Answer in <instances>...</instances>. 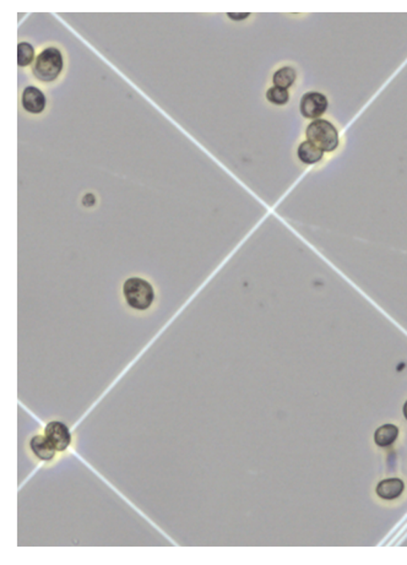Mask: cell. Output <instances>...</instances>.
I'll use <instances>...</instances> for the list:
<instances>
[{"label":"cell","mask_w":407,"mask_h":565,"mask_svg":"<svg viewBox=\"0 0 407 565\" xmlns=\"http://www.w3.org/2000/svg\"><path fill=\"white\" fill-rule=\"evenodd\" d=\"M404 490H405L404 480L397 477H392V478L380 480L378 483L376 492H377L378 497L382 499L394 500L397 499L402 494Z\"/></svg>","instance_id":"cell-7"},{"label":"cell","mask_w":407,"mask_h":565,"mask_svg":"<svg viewBox=\"0 0 407 565\" xmlns=\"http://www.w3.org/2000/svg\"><path fill=\"white\" fill-rule=\"evenodd\" d=\"M402 412H404V416H405V418L407 420V400L405 404H404V407H402Z\"/></svg>","instance_id":"cell-15"},{"label":"cell","mask_w":407,"mask_h":565,"mask_svg":"<svg viewBox=\"0 0 407 565\" xmlns=\"http://www.w3.org/2000/svg\"><path fill=\"white\" fill-rule=\"evenodd\" d=\"M267 100L269 101L270 103H272V105H286L288 100H290V94H288V91L285 90V89L274 86V87H270V89L267 91Z\"/></svg>","instance_id":"cell-13"},{"label":"cell","mask_w":407,"mask_h":565,"mask_svg":"<svg viewBox=\"0 0 407 565\" xmlns=\"http://www.w3.org/2000/svg\"><path fill=\"white\" fill-rule=\"evenodd\" d=\"M327 98L319 92H308L302 97L301 113L307 119H318L327 108Z\"/></svg>","instance_id":"cell-6"},{"label":"cell","mask_w":407,"mask_h":565,"mask_svg":"<svg viewBox=\"0 0 407 565\" xmlns=\"http://www.w3.org/2000/svg\"><path fill=\"white\" fill-rule=\"evenodd\" d=\"M121 293L128 307L139 311L150 309L156 298V292L150 281L139 276L126 279L121 287Z\"/></svg>","instance_id":"cell-2"},{"label":"cell","mask_w":407,"mask_h":565,"mask_svg":"<svg viewBox=\"0 0 407 565\" xmlns=\"http://www.w3.org/2000/svg\"><path fill=\"white\" fill-rule=\"evenodd\" d=\"M66 68V57L57 45H47L36 57L31 73L42 84L56 82Z\"/></svg>","instance_id":"cell-1"},{"label":"cell","mask_w":407,"mask_h":565,"mask_svg":"<svg viewBox=\"0 0 407 565\" xmlns=\"http://www.w3.org/2000/svg\"><path fill=\"white\" fill-rule=\"evenodd\" d=\"M36 48L30 42H19L17 45V66L27 68L34 66L36 60Z\"/></svg>","instance_id":"cell-12"},{"label":"cell","mask_w":407,"mask_h":565,"mask_svg":"<svg viewBox=\"0 0 407 565\" xmlns=\"http://www.w3.org/2000/svg\"><path fill=\"white\" fill-rule=\"evenodd\" d=\"M21 107L26 113L32 115H42L47 108V96L35 85L24 87L21 92Z\"/></svg>","instance_id":"cell-4"},{"label":"cell","mask_w":407,"mask_h":565,"mask_svg":"<svg viewBox=\"0 0 407 565\" xmlns=\"http://www.w3.org/2000/svg\"><path fill=\"white\" fill-rule=\"evenodd\" d=\"M296 78V71L292 66H283V68H280L279 71H275V74L272 76V82H274V86H276V87H281V89L288 90L293 85Z\"/></svg>","instance_id":"cell-11"},{"label":"cell","mask_w":407,"mask_h":565,"mask_svg":"<svg viewBox=\"0 0 407 565\" xmlns=\"http://www.w3.org/2000/svg\"><path fill=\"white\" fill-rule=\"evenodd\" d=\"M251 15L249 13H244V14H236V13H228L227 16L233 21H243L246 20L248 16Z\"/></svg>","instance_id":"cell-14"},{"label":"cell","mask_w":407,"mask_h":565,"mask_svg":"<svg viewBox=\"0 0 407 565\" xmlns=\"http://www.w3.org/2000/svg\"><path fill=\"white\" fill-rule=\"evenodd\" d=\"M306 135L309 142L317 146L323 152H332L340 144L336 128L325 119L314 120L308 125Z\"/></svg>","instance_id":"cell-3"},{"label":"cell","mask_w":407,"mask_h":565,"mask_svg":"<svg viewBox=\"0 0 407 565\" xmlns=\"http://www.w3.org/2000/svg\"><path fill=\"white\" fill-rule=\"evenodd\" d=\"M45 435L57 451L66 450L68 446H71V430L61 420H50L45 425Z\"/></svg>","instance_id":"cell-5"},{"label":"cell","mask_w":407,"mask_h":565,"mask_svg":"<svg viewBox=\"0 0 407 565\" xmlns=\"http://www.w3.org/2000/svg\"><path fill=\"white\" fill-rule=\"evenodd\" d=\"M399 433L400 432H399L397 425H392V423L380 425L374 433V441L378 446L387 448L397 441Z\"/></svg>","instance_id":"cell-9"},{"label":"cell","mask_w":407,"mask_h":565,"mask_svg":"<svg viewBox=\"0 0 407 565\" xmlns=\"http://www.w3.org/2000/svg\"><path fill=\"white\" fill-rule=\"evenodd\" d=\"M323 154L324 152L320 149H318L317 146L313 145L312 142H309L308 140L302 142L301 145L298 146V150H297L298 159L304 165L318 163L319 161H322Z\"/></svg>","instance_id":"cell-10"},{"label":"cell","mask_w":407,"mask_h":565,"mask_svg":"<svg viewBox=\"0 0 407 565\" xmlns=\"http://www.w3.org/2000/svg\"><path fill=\"white\" fill-rule=\"evenodd\" d=\"M30 448L32 453L42 461H50L56 456L57 450L45 435H35L30 441Z\"/></svg>","instance_id":"cell-8"}]
</instances>
